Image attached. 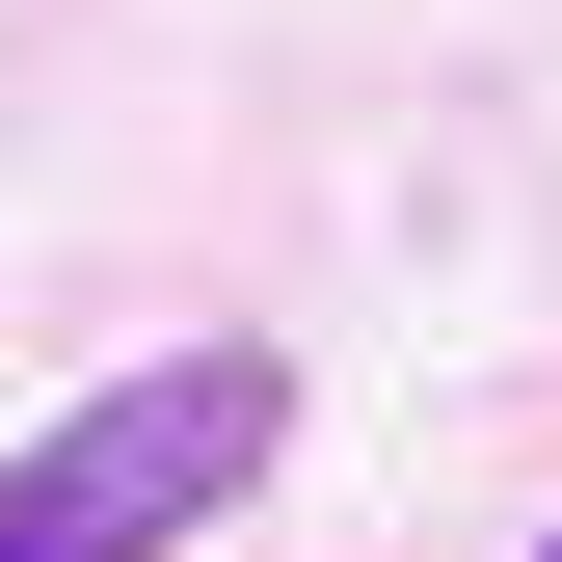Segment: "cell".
Here are the masks:
<instances>
[{"mask_svg": "<svg viewBox=\"0 0 562 562\" xmlns=\"http://www.w3.org/2000/svg\"><path fill=\"white\" fill-rule=\"evenodd\" d=\"M268 456H295V375L268 348H134L108 402H54L0 456V562H188Z\"/></svg>", "mask_w": 562, "mask_h": 562, "instance_id": "6da1fadb", "label": "cell"}, {"mask_svg": "<svg viewBox=\"0 0 562 562\" xmlns=\"http://www.w3.org/2000/svg\"><path fill=\"white\" fill-rule=\"evenodd\" d=\"M536 562H562V536H536Z\"/></svg>", "mask_w": 562, "mask_h": 562, "instance_id": "7a4b0ae2", "label": "cell"}]
</instances>
